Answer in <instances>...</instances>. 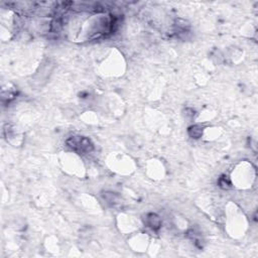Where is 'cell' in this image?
I'll return each mask as SVG.
<instances>
[{
    "label": "cell",
    "instance_id": "cell-1",
    "mask_svg": "<svg viewBox=\"0 0 258 258\" xmlns=\"http://www.w3.org/2000/svg\"><path fill=\"white\" fill-rule=\"evenodd\" d=\"M149 226L152 227L153 229H156L159 227V219H158V217H156L155 215H150L149 216Z\"/></svg>",
    "mask_w": 258,
    "mask_h": 258
}]
</instances>
